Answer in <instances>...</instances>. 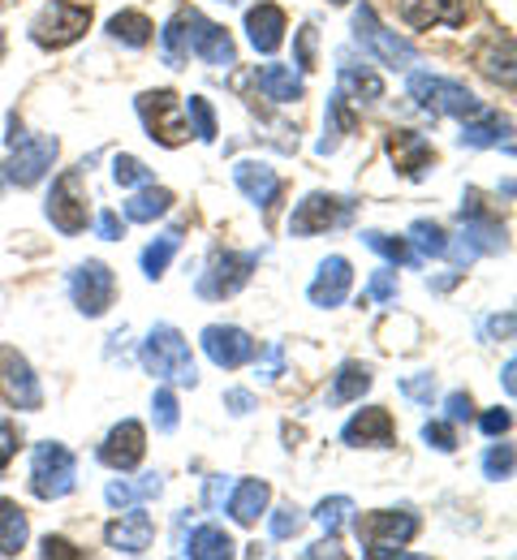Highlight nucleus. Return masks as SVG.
<instances>
[{
	"instance_id": "c03bdc74",
	"label": "nucleus",
	"mask_w": 517,
	"mask_h": 560,
	"mask_svg": "<svg viewBox=\"0 0 517 560\" xmlns=\"http://www.w3.org/2000/svg\"><path fill=\"white\" fill-rule=\"evenodd\" d=\"M483 475L487 479H514V444H492L487 453H483Z\"/></svg>"
},
{
	"instance_id": "1a4fd4ad",
	"label": "nucleus",
	"mask_w": 517,
	"mask_h": 560,
	"mask_svg": "<svg viewBox=\"0 0 517 560\" xmlns=\"http://www.w3.org/2000/svg\"><path fill=\"white\" fill-rule=\"evenodd\" d=\"M505 250V229L492 220V215H483V211L474 208V199H470V208H461V237H457V250L448 246L444 255H453L457 264H470V259H479V255H501Z\"/></svg>"
},
{
	"instance_id": "a18cd8bd",
	"label": "nucleus",
	"mask_w": 517,
	"mask_h": 560,
	"mask_svg": "<svg viewBox=\"0 0 517 560\" xmlns=\"http://www.w3.org/2000/svg\"><path fill=\"white\" fill-rule=\"evenodd\" d=\"M268 530H272V539H294L297 530H302V509H297V504H281V509L272 513Z\"/></svg>"
},
{
	"instance_id": "a878e982",
	"label": "nucleus",
	"mask_w": 517,
	"mask_h": 560,
	"mask_svg": "<svg viewBox=\"0 0 517 560\" xmlns=\"http://www.w3.org/2000/svg\"><path fill=\"white\" fill-rule=\"evenodd\" d=\"M268 483L263 479H242L233 495H228V517L237 522V526H255L259 522V513L268 509Z\"/></svg>"
},
{
	"instance_id": "b1692460",
	"label": "nucleus",
	"mask_w": 517,
	"mask_h": 560,
	"mask_svg": "<svg viewBox=\"0 0 517 560\" xmlns=\"http://www.w3.org/2000/svg\"><path fill=\"white\" fill-rule=\"evenodd\" d=\"M246 35H250L255 52L272 57V52L285 44V9H277V4H255V9L246 13Z\"/></svg>"
},
{
	"instance_id": "72a5a7b5",
	"label": "nucleus",
	"mask_w": 517,
	"mask_h": 560,
	"mask_svg": "<svg viewBox=\"0 0 517 560\" xmlns=\"http://www.w3.org/2000/svg\"><path fill=\"white\" fill-rule=\"evenodd\" d=\"M363 242H367L375 255H384L392 268H419L423 259H419V250L406 242V237H388V233H379V229H367L363 233Z\"/></svg>"
},
{
	"instance_id": "39448f33",
	"label": "nucleus",
	"mask_w": 517,
	"mask_h": 560,
	"mask_svg": "<svg viewBox=\"0 0 517 560\" xmlns=\"http://www.w3.org/2000/svg\"><path fill=\"white\" fill-rule=\"evenodd\" d=\"M74 483H78L74 453L66 444H57V440L35 444V453H31V491L39 500H61V495L74 491Z\"/></svg>"
},
{
	"instance_id": "9b49d317",
	"label": "nucleus",
	"mask_w": 517,
	"mask_h": 560,
	"mask_svg": "<svg viewBox=\"0 0 517 560\" xmlns=\"http://www.w3.org/2000/svg\"><path fill=\"white\" fill-rule=\"evenodd\" d=\"M354 215L350 199H337V195H306L290 215V233L294 237H310V233H328V229H341L345 220Z\"/></svg>"
},
{
	"instance_id": "58836bf2",
	"label": "nucleus",
	"mask_w": 517,
	"mask_h": 560,
	"mask_svg": "<svg viewBox=\"0 0 517 560\" xmlns=\"http://www.w3.org/2000/svg\"><path fill=\"white\" fill-rule=\"evenodd\" d=\"M186 121H190V135L199 142H216V113H212V104L203 100V95H190L186 104Z\"/></svg>"
},
{
	"instance_id": "0eeeda50",
	"label": "nucleus",
	"mask_w": 517,
	"mask_h": 560,
	"mask_svg": "<svg viewBox=\"0 0 517 560\" xmlns=\"http://www.w3.org/2000/svg\"><path fill=\"white\" fill-rule=\"evenodd\" d=\"M134 104H139V117H143L148 135L160 147H181V142L190 139L186 108H181V100L173 91H143Z\"/></svg>"
},
{
	"instance_id": "680f3d73",
	"label": "nucleus",
	"mask_w": 517,
	"mask_h": 560,
	"mask_svg": "<svg viewBox=\"0 0 517 560\" xmlns=\"http://www.w3.org/2000/svg\"><path fill=\"white\" fill-rule=\"evenodd\" d=\"M505 388H509V397L517 393V384H514V362H505Z\"/></svg>"
},
{
	"instance_id": "393cba45",
	"label": "nucleus",
	"mask_w": 517,
	"mask_h": 560,
	"mask_svg": "<svg viewBox=\"0 0 517 560\" xmlns=\"http://www.w3.org/2000/svg\"><path fill=\"white\" fill-rule=\"evenodd\" d=\"M514 126H509V117H501V113H479V117H470V121H461V147H501L505 142V151H514Z\"/></svg>"
},
{
	"instance_id": "f8f14e48",
	"label": "nucleus",
	"mask_w": 517,
	"mask_h": 560,
	"mask_svg": "<svg viewBox=\"0 0 517 560\" xmlns=\"http://www.w3.org/2000/svg\"><path fill=\"white\" fill-rule=\"evenodd\" d=\"M0 397L13 410H39L44 406V393H39V380H35L31 362L9 346L0 350Z\"/></svg>"
},
{
	"instance_id": "6e6552de",
	"label": "nucleus",
	"mask_w": 517,
	"mask_h": 560,
	"mask_svg": "<svg viewBox=\"0 0 517 560\" xmlns=\"http://www.w3.org/2000/svg\"><path fill=\"white\" fill-rule=\"evenodd\" d=\"M181 22V39H186V57H199L208 66H237V48H233V35L216 26L212 18L203 13H177Z\"/></svg>"
},
{
	"instance_id": "ddd939ff",
	"label": "nucleus",
	"mask_w": 517,
	"mask_h": 560,
	"mask_svg": "<svg viewBox=\"0 0 517 560\" xmlns=\"http://www.w3.org/2000/svg\"><path fill=\"white\" fill-rule=\"evenodd\" d=\"M52 160H57V139L52 135H35V139L13 142V155H9L4 168H9V182L26 190V186H39L48 177Z\"/></svg>"
},
{
	"instance_id": "e433bc0d",
	"label": "nucleus",
	"mask_w": 517,
	"mask_h": 560,
	"mask_svg": "<svg viewBox=\"0 0 517 560\" xmlns=\"http://www.w3.org/2000/svg\"><path fill=\"white\" fill-rule=\"evenodd\" d=\"M406 242L419 250V259H444V250H448V233L436 220H414Z\"/></svg>"
},
{
	"instance_id": "4c0bfd02",
	"label": "nucleus",
	"mask_w": 517,
	"mask_h": 560,
	"mask_svg": "<svg viewBox=\"0 0 517 560\" xmlns=\"http://www.w3.org/2000/svg\"><path fill=\"white\" fill-rule=\"evenodd\" d=\"M181 250V229H168L164 237H155L148 250H143V272L151 280H160L168 272V264H173V255Z\"/></svg>"
},
{
	"instance_id": "37998d69",
	"label": "nucleus",
	"mask_w": 517,
	"mask_h": 560,
	"mask_svg": "<svg viewBox=\"0 0 517 560\" xmlns=\"http://www.w3.org/2000/svg\"><path fill=\"white\" fill-rule=\"evenodd\" d=\"M113 182L117 186H151V168L139 155H117L113 160Z\"/></svg>"
},
{
	"instance_id": "a19ab883",
	"label": "nucleus",
	"mask_w": 517,
	"mask_h": 560,
	"mask_svg": "<svg viewBox=\"0 0 517 560\" xmlns=\"http://www.w3.org/2000/svg\"><path fill=\"white\" fill-rule=\"evenodd\" d=\"M151 422H155V431H177V422H181V410H177V393L173 388H155V397H151Z\"/></svg>"
},
{
	"instance_id": "79ce46f5",
	"label": "nucleus",
	"mask_w": 517,
	"mask_h": 560,
	"mask_svg": "<svg viewBox=\"0 0 517 560\" xmlns=\"http://www.w3.org/2000/svg\"><path fill=\"white\" fill-rule=\"evenodd\" d=\"M350 513H354V500H350V495H328V500L315 509V522H319L328 535H337V530L345 526Z\"/></svg>"
},
{
	"instance_id": "bf43d9fd",
	"label": "nucleus",
	"mask_w": 517,
	"mask_h": 560,
	"mask_svg": "<svg viewBox=\"0 0 517 560\" xmlns=\"http://www.w3.org/2000/svg\"><path fill=\"white\" fill-rule=\"evenodd\" d=\"M95 229H99V237H108V242H117V237H121V215H117V211H99V220H95Z\"/></svg>"
},
{
	"instance_id": "f257e3e1",
	"label": "nucleus",
	"mask_w": 517,
	"mask_h": 560,
	"mask_svg": "<svg viewBox=\"0 0 517 560\" xmlns=\"http://www.w3.org/2000/svg\"><path fill=\"white\" fill-rule=\"evenodd\" d=\"M354 535H359L367 560L406 557V544L419 535V517L410 509H375L354 522Z\"/></svg>"
},
{
	"instance_id": "4be33fe9",
	"label": "nucleus",
	"mask_w": 517,
	"mask_h": 560,
	"mask_svg": "<svg viewBox=\"0 0 517 560\" xmlns=\"http://www.w3.org/2000/svg\"><path fill=\"white\" fill-rule=\"evenodd\" d=\"M470 4L466 0H401V22L414 31L427 26H466Z\"/></svg>"
},
{
	"instance_id": "6ab92c4d",
	"label": "nucleus",
	"mask_w": 517,
	"mask_h": 560,
	"mask_svg": "<svg viewBox=\"0 0 517 560\" xmlns=\"http://www.w3.org/2000/svg\"><path fill=\"white\" fill-rule=\"evenodd\" d=\"M233 182H237V190H242L255 208H263V211H272L277 199H281V177H277V168L263 164V160H237V164H233Z\"/></svg>"
},
{
	"instance_id": "ea45409f",
	"label": "nucleus",
	"mask_w": 517,
	"mask_h": 560,
	"mask_svg": "<svg viewBox=\"0 0 517 560\" xmlns=\"http://www.w3.org/2000/svg\"><path fill=\"white\" fill-rule=\"evenodd\" d=\"M328 113H332V126H328V139H319V155H328V151H337V142H341V135H350V126H354V117H350V108H345V95L337 91L332 95V104H328Z\"/></svg>"
},
{
	"instance_id": "9d476101",
	"label": "nucleus",
	"mask_w": 517,
	"mask_h": 560,
	"mask_svg": "<svg viewBox=\"0 0 517 560\" xmlns=\"http://www.w3.org/2000/svg\"><path fill=\"white\" fill-rule=\"evenodd\" d=\"M70 293H74V306L86 315V319H99V315L113 306L117 280H113V272H108V264L86 259V264H78L74 277H70Z\"/></svg>"
},
{
	"instance_id": "6e6d98bb",
	"label": "nucleus",
	"mask_w": 517,
	"mask_h": 560,
	"mask_svg": "<svg viewBox=\"0 0 517 560\" xmlns=\"http://www.w3.org/2000/svg\"><path fill=\"white\" fill-rule=\"evenodd\" d=\"M281 371H285V353H281V346H268V350H263V366H259V375H263V380H277Z\"/></svg>"
},
{
	"instance_id": "7ed1b4c3",
	"label": "nucleus",
	"mask_w": 517,
	"mask_h": 560,
	"mask_svg": "<svg viewBox=\"0 0 517 560\" xmlns=\"http://www.w3.org/2000/svg\"><path fill=\"white\" fill-rule=\"evenodd\" d=\"M410 100H419V108L436 113V117H479L483 113V100L466 86V82H453L440 73H410Z\"/></svg>"
},
{
	"instance_id": "f03ea898",
	"label": "nucleus",
	"mask_w": 517,
	"mask_h": 560,
	"mask_svg": "<svg viewBox=\"0 0 517 560\" xmlns=\"http://www.w3.org/2000/svg\"><path fill=\"white\" fill-rule=\"evenodd\" d=\"M139 358H143V366L155 380H173L181 388L199 384V366L190 358V346H186V337L173 324H155L148 332V341H143V350H139Z\"/></svg>"
},
{
	"instance_id": "c9c22d12",
	"label": "nucleus",
	"mask_w": 517,
	"mask_h": 560,
	"mask_svg": "<svg viewBox=\"0 0 517 560\" xmlns=\"http://www.w3.org/2000/svg\"><path fill=\"white\" fill-rule=\"evenodd\" d=\"M479 66H483V73L492 78V82H505L509 91H514V39L505 35V39H496V44H487L483 52H479Z\"/></svg>"
},
{
	"instance_id": "a211bd4d",
	"label": "nucleus",
	"mask_w": 517,
	"mask_h": 560,
	"mask_svg": "<svg viewBox=\"0 0 517 560\" xmlns=\"http://www.w3.org/2000/svg\"><path fill=\"white\" fill-rule=\"evenodd\" d=\"M104 539H108V548L121 552V557H143L151 548V539H155V522H151L139 504H134V509H121V517L108 522Z\"/></svg>"
},
{
	"instance_id": "0e129e2a",
	"label": "nucleus",
	"mask_w": 517,
	"mask_h": 560,
	"mask_svg": "<svg viewBox=\"0 0 517 560\" xmlns=\"http://www.w3.org/2000/svg\"><path fill=\"white\" fill-rule=\"evenodd\" d=\"M0 48H4V35H0Z\"/></svg>"
},
{
	"instance_id": "de8ad7c7",
	"label": "nucleus",
	"mask_w": 517,
	"mask_h": 560,
	"mask_svg": "<svg viewBox=\"0 0 517 560\" xmlns=\"http://www.w3.org/2000/svg\"><path fill=\"white\" fill-rule=\"evenodd\" d=\"M423 440H427L436 453H453V448H457V431H453V422H427V427H423Z\"/></svg>"
},
{
	"instance_id": "8fccbe9b",
	"label": "nucleus",
	"mask_w": 517,
	"mask_h": 560,
	"mask_svg": "<svg viewBox=\"0 0 517 560\" xmlns=\"http://www.w3.org/2000/svg\"><path fill=\"white\" fill-rule=\"evenodd\" d=\"M401 393L410 401H432L436 397V375H414V380H401Z\"/></svg>"
},
{
	"instance_id": "603ef678",
	"label": "nucleus",
	"mask_w": 517,
	"mask_h": 560,
	"mask_svg": "<svg viewBox=\"0 0 517 560\" xmlns=\"http://www.w3.org/2000/svg\"><path fill=\"white\" fill-rule=\"evenodd\" d=\"M39 557L44 560H82V552H78L74 544H66V539H52V535H48V539L39 544Z\"/></svg>"
},
{
	"instance_id": "4468645a",
	"label": "nucleus",
	"mask_w": 517,
	"mask_h": 560,
	"mask_svg": "<svg viewBox=\"0 0 517 560\" xmlns=\"http://www.w3.org/2000/svg\"><path fill=\"white\" fill-rule=\"evenodd\" d=\"M48 220H52L66 237H74V233L86 229V195H82V173H78V168L57 177V186H52V195H48Z\"/></svg>"
},
{
	"instance_id": "09e8293b",
	"label": "nucleus",
	"mask_w": 517,
	"mask_h": 560,
	"mask_svg": "<svg viewBox=\"0 0 517 560\" xmlns=\"http://www.w3.org/2000/svg\"><path fill=\"white\" fill-rule=\"evenodd\" d=\"M444 415H448V422L474 419V401H470V393H448V397H444Z\"/></svg>"
},
{
	"instance_id": "052dcab7",
	"label": "nucleus",
	"mask_w": 517,
	"mask_h": 560,
	"mask_svg": "<svg viewBox=\"0 0 517 560\" xmlns=\"http://www.w3.org/2000/svg\"><path fill=\"white\" fill-rule=\"evenodd\" d=\"M302 557H306V560H319V557H332V560H341V557H345V552H341V548H337V535H328V539H324V544H310V548H306V552H302Z\"/></svg>"
},
{
	"instance_id": "49530a36",
	"label": "nucleus",
	"mask_w": 517,
	"mask_h": 560,
	"mask_svg": "<svg viewBox=\"0 0 517 560\" xmlns=\"http://www.w3.org/2000/svg\"><path fill=\"white\" fill-rule=\"evenodd\" d=\"M181 61H186V39H181V22L173 18V22L164 26V66L177 70Z\"/></svg>"
},
{
	"instance_id": "13d9d810",
	"label": "nucleus",
	"mask_w": 517,
	"mask_h": 560,
	"mask_svg": "<svg viewBox=\"0 0 517 560\" xmlns=\"http://www.w3.org/2000/svg\"><path fill=\"white\" fill-rule=\"evenodd\" d=\"M310 48H315V31H310V26H302V31H297V66H302V70H310V66H315V61H310Z\"/></svg>"
},
{
	"instance_id": "864d4df0",
	"label": "nucleus",
	"mask_w": 517,
	"mask_h": 560,
	"mask_svg": "<svg viewBox=\"0 0 517 560\" xmlns=\"http://www.w3.org/2000/svg\"><path fill=\"white\" fill-rule=\"evenodd\" d=\"M367 298H375V302H392V298H397V280H392V272H375L367 284Z\"/></svg>"
},
{
	"instance_id": "5fc2aeb1",
	"label": "nucleus",
	"mask_w": 517,
	"mask_h": 560,
	"mask_svg": "<svg viewBox=\"0 0 517 560\" xmlns=\"http://www.w3.org/2000/svg\"><path fill=\"white\" fill-rule=\"evenodd\" d=\"M479 427H483V435H505L514 427V415L509 410H487V415H479Z\"/></svg>"
},
{
	"instance_id": "2eb2a0df",
	"label": "nucleus",
	"mask_w": 517,
	"mask_h": 560,
	"mask_svg": "<svg viewBox=\"0 0 517 560\" xmlns=\"http://www.w3.org/2000/svg\"><path fill=\"white\" fill-rule=\"evenodd\" d=\"M259 255H233V250H216L208 272L199 280V293L203 298H233L237 289H246V280L255 272Z\"/></svg>"
},
{
	"instance_id": "e2e57ef3",
	"label": "nucleus",
	"mask_w": 517,
	"mask_h": 560,
	"mask_svg": "<svg viewBox=\"0 0 517 560\" xmlns=\"http://www.w3.org/2000/svg\"><path fill=\"white\" fill-rule=\"evenodd\" d=\"M332 4H350V0H332Z\"/></svg>"
},
{
	"instance_id": "c756f323",
	"label": "nucleus",
	"mask_w": 517,
	"mask_h": 560,
	"mask_svg": "<svg viewBox=\"0 0 517 560\" xmlns=\"http://www.w3.org/2000/svg\"><path fill=\"white\" fill-rule=\"evenodd\" d=\"M255 82H259V91H263L268 100H277V104L302 100V91H306V82H302L290 66H263V70L255 73Z\"/></svg>"
},
{
	"instance_id": "5701e85b",
	"label": "nucleus",
	"mask_w": 517,
	"mask_h": 560,
	"mask_svg": "<svg viewBox=\"0 0 517 560\" xmlns=\"http://www.w3.org/2000/svg\"><path fill=\"white\" fill-rule=\"evenodd\" d=\"M392 435H397V427H392V415L384 406H367L341 427V440L354 444V448H363V444L367 448H388Z\"/></svg>"
},
{
	"instance_id": "412c9836",
	"label": "nucleus",
	"mask_w": 517,
	"mask_h": 560,
	"mask_svg": "<svg viewBox=\"0 0 517 560\" xmlns=\"http://www.w3.org/2000/svg\"><path fill=\"white\" fill-rule=\"evenodd\" d=\"M388 155H392L397 173H401V177H410V182L427 177V168L436 164L432 142L423 139V135H414V130H392V135H388Z\"/></svg>"
},
{
	"instance_id": "f704fd0d",
	"label": "nucleus",
	"mask_w": 517,
	"mask_h": 560,
	"mask_svg": "<svg viewBox=\"0 0 517 560\" xmlns=\"http://www.w3.org/2000/svg\"><path fill=\"white\" fill-rule=\"evenodd\" d=\"M168 208H173V190H164V186H143V190L126 203V220L151 224V220H160Z\"/></svg>"
},
{
	"instance_id": "3c124183",
	"label": "nucleus",
	"mask_w": 517,
	"mask_h": 560,
	"mask_svg": "<svg viewBox=\"0 0 517 560\" xmlns=\"http://www.w3.org/2000/svg\"><path fill=\"white\" fill-rule=\"evenodd\" d=\"M17 427L13 422H0V479H4V470H9V462L17 457Z\"/></svg>"
},
{
	"instance_id": "473e14b6",
	"label": "nucleus",
	"mask_w": 517,
	"mask_h": 560,
	"mask_svg": "<svg viewBox=\"0 0 517 560\" xmlns=\"http://www.w3.org/2000/svg\"><path fill=\"white\" fill-rule=\"evenodd\" d=\"M371 388V366L363 362H345L341 371H337V380H332V406H350V401H363V393Z\"/></svg>"
},
{
	"instance_id": "f3484780",
	"label": "nucleus",
	"mask_w": 517,
	"mask_h": 560,
	"mask_svg": "<svg viewBox=\"0 0 517 560\" xmlns=\"http://www.w3.org/2000/svg\"><path fill=\"white\" fill-rule=\"evenodd\" d=\"M203 353L221 371H237V366H246L259 353V346L250 341V332H242L233 324H212V328H203Z\"/></svg>"
},
{
	"instance_id": "bb28decb",
	"label": "nucleus",
	"mask_w": 517,
	"mask_h": 560,
	"mask_svg": "<svg viewBox=\"0 0 517 560\" xmlns=\"http://www.w3.org/2000/svg\"><path fill=\"white\" fill-rule=\"evenodd\" d=\"M164 491V479L160 475H143V479H113L108 488H104V500L113 504V509H134V504H143V500H155Z\"/></svg>"
},
{
	"instance_id": "20e7f679",
	"label": "nucleus",
	"mask_w": 517,
	"mask_h": 560,
	"mask_svg": "<svg viewBox=\"0 0 517 560\" xmlns=\"http://www.w3.org/2000/svg\"><path fill=\"white\" fill-rule=\"evenodd\" d=\"M354 39L363 44V52H371L379 66L414 70V61H419V48H414L410 39L392 35V31L379 22V13H375L371 4H359V9H354Z\"/></svg>"
},
{
	"instance_id": "4d7b16f0",
	"label": "nucleus",
	"mask_w": 517,
	"mask_h": 560,
	"mask_svg": "<svg viewBox=\"0 0 517 560\" xmlns=\"http://www.w3.org/2000/svg\"><path fill=\"white\" fill-rule=\"evenodd\" d=\"M224 406H228L233 415H250V410H255V397H250L246 388H228V393H224Z\"/></svg>"
},
{
	"instance_id": "423d86ee",
	"label": "nucleus",
	"mask_w": 517,
	"mask_h": 560,
	"mask_svg": "<svg viewBox=\"0 0 517 560\" xmlns=\"http://www.w3.org/2000/svg\"><path fill=\"white\" fill-rule=\"evenodd\" d=\"M86 26H91V9L86 4H74V0H52L35 22H31V39L39 44V48H70L74 39L86 35Z\"/></svg>"
},
{
	"instance_id": "c85d7f7f",
	"label": "nucleus",
	"mask_w": 517,
	"mask_h": 560,
	"mask_svg": "<svg viewBox=\"0 0 517 560\" xmlns=\"http://www.w3.org/2000/svg\"><path fill=\"white\" fill-rule=\"evenodd\" d=\"M108 35H113L117 44H126V48H148L151 35H155V26H151L148 13H139V9H121V13L108 18Z\"/></svg>"
},
{
	"instance_id": "dca6fc26",
	"label": "nucleus",
	"mask_w": 517,
	"mask_h": 560,
	"mask_svg": "<svg viewBox=\"0 0 517 560\" xmlns=\"http://www.w3.org/2000/svg\"><path fill=\"white\" fill-rule=\"evenodd\" d=\"M143 453H148V431H143V422H134V419L117 422V427L108 431V440L99 444V462H104L108 470H121V475L139 470Z\"/></svg>"
},
{
	"instance_id": "cd10ccee",
	"label": "nucleus",
	"mask_w": 517,
	"mask_h": 560,
	"mask_svg": "<svg viewBox=\"0 0 517 560\" xmlns=\"http://www.w3.org/2000/svg\"><path fill=\"white\" fill-rule=\"evenodd\" d=\"M31 539V526H26V513L17 509V500L0 495V557H17Z\"/></svg>"
},
{
	"instance_id": "2f4dec72",
	"label": "nucleus",
	"mask_w": 517,
	"mask_h": 560,
	"mask_svg": "<svg viewBox=\"0 0 517 560\" xmlns=\"http://www.w3.org/2000/svg\"><path fill=\"white\" fill-rule=\"evenodd\" d=\"M181 552L190 560H228L233 557V539L224 535L221 526H199V530L186 539Z\"/></svg>"
},
{
	"instance_id": "aec40b11",
	"label": "nucleus",
	"mask_w": 517,
	"mask_h": 560,
	"mask_svg": "<svg viewBox=\"0 0 517 560\" xmlns=\"http://www.w3.org/2000/svg\"><path fill=\"white\" fill-rule=\"evenodd\" d=\"M350 284H354V268H350V259L332 255V259H324V264H319V272H315V280H310L306 298H310V306L332 311V306H341V302L350 298Z\"/></svg>"
},
{
	"instance_id": "7c9ffc66",
	"label": "nucleus",
	"mask_w": 517,
	"mask_h": 560,
	"mask_svg": "<svg viewBox=\"0 0 517 560\" xmlns=\"http://www.w3.org/2000/svg\"><path fill=\"white\" fill-rule=\"evenodd\" d=\"M341 95L350 100H359V104H375L379 95H384V82H379V73L367 70V66H350V61H341Z\"/></svg>"
}]
</instances>
